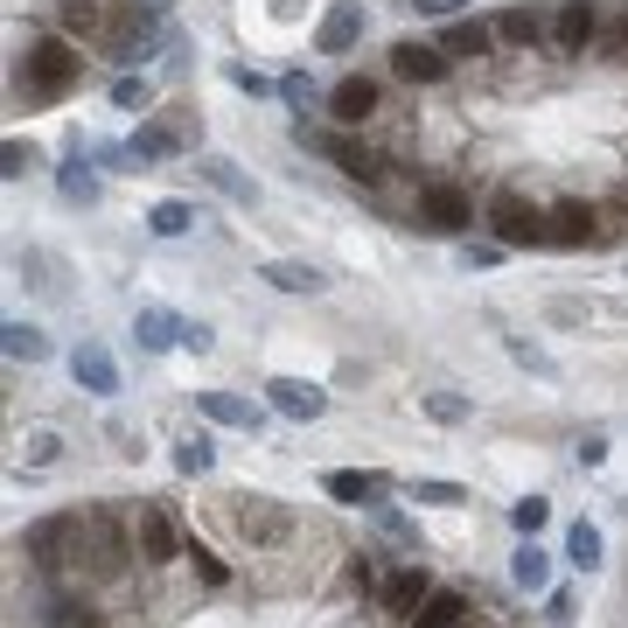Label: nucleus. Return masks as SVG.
<instances>
[{
	"instance_id": "f257e3e1",
	"label": "nucleus",
	"mask_w": 628,
	"mask_h": 628,
	"mask_svg": "<svg viewBox=\"0 0 628 628\" xmlns=\"http://www.w3.org/2000/svg\"><path fill=\"white\" fill-rule=\"evenodd\" d=\"M133 551H140V545L119 530V517H112V510H84V517H78V545H70V559H78L91 580H119Z\"/></svg>"
},
{
	"instance_id": "f03ea898",
	"label": "nucleus",
	"mask_w": 628,
	"mask_h": 628,
	"mask_svg": "<svg viewBox=\"0 0 628 628\" xmlns=\"http://www.w3.org/2000/svg\"><path fill=\"white\" fill-rule=\"evenodd\" d=\"M84 56L64 43V35H43V43H28V64H22V84L35 91V99H64L70 84H78Z\"/></svg>"
},
{
	"instance_id": "7ed1b4c3",
	"label": "nucleus",
	"mask_w": 628,
	"mask_h": 628,
	"mask_svg": "<svg viewBox=\"0 0 628 628\" xmlns=\"http://www.w3.org/2000/svg\"><path fill=\"white\" fill-rule=\"evenodd\" d=\"M419 224H426V231H441V238L468 231V224H475L468 189H461V182H426V189H419Z\"/></svg>"
},
{
	"instance_id": "20e7f679",
	"label": "nucleus",
	"mask_w": 628,
	"mask_h": 628,
	"mask_svg": "<svg viewBox=\"0 0 628 628\" xmlns=\"http://www.w3.org/2000/svg\"><path fill=\"white\" fill-rule=\"evenodd\" d=\"M489 224H496V244H545V217L517 189H496V196H489Z\"/></svg>"
},
{
	"instance_id": "39448f33",
	"label": "nucleus",
	"mask_w": 628,
	"mask_h": 628,
	"mask_svg": "<svg viewBox=\"0 0 628 628\" xmlns=\"http://www.w3.org/2000/svg\"><path fill=\"white\" fill-rule=\"evenodd\" d=\"M265 406L279 419H321L329 412V391L308 385V377H273V385H265Z\"/></svg>"
},
{
	"instance_id": "423d86ee",
	"label": "nucleus",
	"mask_w": 628,
	"mask_h": 628,
	"mask_svg": "<svg viewBox=\"0 0 628 628\" xmlns=\"http://www.w3.org/2000/svg\"><path fill=\"white\" fill-rule=\"evenodd\" d=\"M594 35H601V8H594V0H559V14H551V43H559L566 56H580Z\"/></svg>"
},
{
	"instance_id": "0eeeda50",
	"label": "nucleus",
	"mask_w": 628,
	"mask_h": 628,
	"mask_svg": "<svg viewBox=\"0 0 628 628\" xmlns=\"http://www.w3.org/2000/svg\"><path fill=\"white\" fill-rule=\"evenodd\" d=\"M133 545H140V559H147V566H168V559H182V538H175V524H168V510H155V503H140Z\"/></svg>"
},
{
	"instance_id": "6e6552de",
	"label": "nucleus",
	"mask_w": 628,
	"mask_h": 628,
	"mask_svg": "<svg viewBox=\"0 0 628 628\" xmlns=\"http://www.w3.org/2000/svg\"><path fill=\"white\" fill-rule=\"evenodd\" d=\"M231 517H238V530L252 545H279V538H287V510H279L273 496H238Z\"/></svg>"
},
{
	"instance_id": "1a4fd4ad",
	"label": "nucleus",
	"mask_w": 628,
	"mask_h": 628,
	"mask_svg": "<svg viewBox=\"0 0 628 628\" xmlns=\"http://www.w3.org/2000/svg\"><path fill=\"white\" fill-rule=\"evenodd\" d=\"M391 78H406V84H441V78H447V56L433 49V43H398V49H391Z\"/></svg>"
},
{
	"instance_id": "9d476101",
	"label": "nucleus",
	"mask_w": 628,
	"mask_h": 628,
	"mask_svg": "<svg viewBox=\"0 0 628 628\" xmlns=\"http://www.w3.org/2000/svg\"><path fill=\"white\" fill-rule=\"evenodd\" d=\"M70 545H78V517H49V524H35L22 538V551H28V559H43V566H64Z\"/></svg>"
},
{
	"instance_id": "9b49d317",
	"label": "nucleus",
	"mask_w": 628,
	"mask_h": 628,
	"mask_svg": "<svg viewBox=\"0 0 628 628\" xmlns=\"http://www.w3.org/2000/svg\"><path fill=\"white\" fill-rule=\"evenodd\" d=\"M356 35H364V8H356V0H335V8L321 14V35H315V43H321V56H342Z\"/></svg>"
},
{
	"instance_id": "f8f14e48",
	"label": "nucleus",
	"mask_w": 628,
	"mask_h": 628,
	"mask_svg": "<svg viewBox=\"0 0 628 628\" xmlns=\"http://www.w3.org/2000/svg\"><path fill=\"white\" fill-rule=\"evenodd\" d=\"M329 112H335L342 126H364L370 112H377V84H370V78H342V84L329 91Z\"/></svg>"
},
{
	"instance_id": "ddd939ff",
	"label": "nucleus",
	"mask_w": 628,
	"mask_h": 628,
	"mask_svg": "<svg viewBox=\"0 0 628 628\" xmlns=\"http://www.w3.org/2000/svg\"><path fill=\"white\" fill-rule=\"evenodd\" d=\"M586 238H594V209L586 203H559L545 217V244H586Z\"/></svg>"
},
{
	"instance_id": "4468645a",
	"label": "nucleus",
	"mask_w": 628,
	"mask_h": 628,
	"mask_svg": "<svg viewBox=\"0 0 628 628\" xmlns=\"http://www.w3.org/2000/svg\"><path fill=\"white\" fill-rule=\"evenodd\" d=\"M321 489H329L335 503H370V496H385V475H364V468H329V475H321Z\"/></svg>"
},
{
	"instance_id": "2eb2a0df",
	"label": "nucleus",
	"mask_w": 628,
	"mask_h": 628,
	"mask_svg": "<svg viewBox=\"0 0 628 628\" xmlns=\"http://www.w3.org/2000/svg\"><path fill=\"white\" fill-rule=\"evenodd\" d=\"M461 615H468V601L454 594V586H433V594L419 601V615H412V628H461Z\"/></svg>"
},
{
	"instance_id": "dca6fc26",
	"label": "nucleus",
	"mask_w": 628,
	"mask_h": 628,
	"mask_svg": "<svg viewBox=\"0 0 628 628\" xmlns=\"http://www.w3.org/2000/svg\"><path fill=\"white\" fill-rule=\"evenodd\" d=\"M196 406L217 419V426H244V433H259V406H244V398H231V391H196Z\"/></svg>"
},
{
	"instance_id": "f3484780",
	"label": "nucleus",
	"mask_w": 628,
	"mask_h": 628,
	"mask_svg": "<svg viewBox=\"0 0 628 628\" xmlns=\"http://www.w3.org/2000/svg\"><path fill=\"white\" fill-rule=\"evenodd\" d=\"M329 161H335L350 182H385V161H377L370 147H356V140H329Z\"/></svg>"
},
{
	"instance_id": "a211bd4d",
	"label": "nucleus",
	"mask_w": 628,
	"mask_h": 628,
	"mask_svg": "<svg viewBox=\"0 0 628 628\" xmlns=\"http://www.w3.org/2000/svg\"><path fill=\"white\" fill-rule=\"evenodd\" d=\"M426 594H433V586H426L419 566H406V573L385 580V607H391V615H419V601H426Z\"/></svg>"
},
{
	"instance_id": "6ab92c4d",
	"label": "nucleus",
	"mask_w": 628,
	"mask_h": 628,
	"mask_svg": "<svg viewBox=\"0 0 628 628\" xmlns=\"http://www.w3.org/2000/svg\"><path fill=\"white\" fill-rule=\"evenodd\" d=\"M70 370H78V385H91V391H119V370H112V356L99 342H84V350L70 356Z\"/></svg>"
},
{
	"instance_id": "aec40b11",
	"label": "nucleus",
	"mask_w": 628,
	"mask_h": 628,
	"mask_svg": "<svg viewBox=\"0 0 628 628\" xmlns=\"http://www.w3.org/2000/svg\"><path fill=\"white\" fill-rule=\"evenodd\" d=\"M265 279H273L279 294H321V287H329V279H321L315 265H300V259H273V265H265Z\"/></svg>"
},
{
	"instance_id": "412c9836",
	"label": "nucleus",
	"mask_w": 628,
	"mask_h": 628,
	"mask_svg": "<svg viewBox=\"0 0 628 628\" xmlns=\"http://www.w3.org/2000/svg\"><path fill=\"white\" fill-rule=\"evenodd\" d=\"M489 43H496V28H482V22H447V35H441L447 56H489Z\"/></svg>"
},
{
	"instance_id": "4be33fe9",
	"label": "nucleus",
	"mask_w": 628,
	"mask_h": 628,
	"mask_svg": "<svg viewBox=\"0 0 628 628\" xmlns=\"http://www.w3.org/2000/svg\"><path fill=\"white\" fill-rule=\"evenodd\" d=\"M175 147H182V133L168 119H155V126H140V140H133V161H168Z\"/></svg>"
},
{
	"instance_id": "5701e85b",
	"label": "nucleus",
	"mask_w": 628,
	"mask_h": 628,
	"mask_svg": "<svg viewBox=\"0 0 628 628\" xmlns=\"http://www.w3.org/2000/svg\"><path fill=\"white\" fill-rule=\"evenodd\" d=\"M566 559H573L580 573H594V566H601V530L594 524H573V530H566Z\"/></svg>"
},
{
	"instance_id": "b1692460",
	"label": "nucleus",
	"mask_w": 628,
	"mask_h": 628,
	"mask_svg": "<svg viewBox=\"0 0 628 628\" xmlns=\"http://www.w3.org/2000/svg\"><path fill=\"white\" fill-rule=\"evenodd\" d=\"M510 580H517V586H524V594H538V586L551 580V566H545V551H538V545H524V551H517V559H510Z\"/></svg>"
},
{
	"instance_id": "393cba45",
	"label": "nucleus",
	"mask_w": 628,
	"mask_h": 628,
	"mask_svg": "<svg viewBox=\"0 0 628 628\" xmlns=\"http://www.w3.org/2000/svg\"><path fill=\"white\" fill-rule=\"evenodd\" d=\"M538 35H545V22H538V14H530V8H510L503 14V22H496V43H538Z\"/></svg>"
},
{
	"instance_id": "a878e982",
	"label": "nucleus",
	"mask_w": 628,
	"mask_h": 628,
	"mask_svg": "<svg viewBox=\"0 0 628 628\" xmlns=\"http://www.w3.org/2000/svg\"><path fill=\"white\" fill-rule=\"evenodd\" d=\"M8 356H14V364H22V356H28V364H43V356H49L43 329H28V321H8Z\"/></svg>"
},
{
	"instance_id": "bb28decb",
	"label": "nucleus",
	"mask_w": 628,
	"mask_h": 628,
	"mask_svg": "<svg viewBox=\"0 0 628 628\" xmlns=\"http://www.w3.org/2000/svg\"><path fill=\"white\" fill-rule=\"evenodd\" d=\"M147 224H155V238H182V231H189V224H196V209H189V203H175V196H168V203H155V217H147Z\"/></svg>"
},
{
	"instance_id": "cd10ccee",
	"label": "nucleus",
	"mask_w": 628,
	"mask_h": 628,
	"mask_svg": "<svg viewBox=\"0 0 628 628\" xmlns=\"http://www.w3.org/2000/svg\"><path fill=\"white\" fill-rule=\"evenodd\" d=\"M182 329H175V315H161V308H147L140 315V350H168Z\"/></svg>"
},
{
	"instance_id": "c85d7f7f",
	"label": "nucleus",
	"mask_w": 628,
	"mask_h": 628,
	"mask_svg": "<svg viewBox=\"0 0 628 628\" xmlns=\"http://www.w3.org/2000/svg\"><path fill=\"white\" fill-rule=\"evenodd\" d=\"M510 524H517L524 538H538V530L551 524V503H545V496H524V503H510Z\"/></svg>"
},
{
	"instance_id": "c756f323",
	"label": "nucleus",
	"mask_w": 628,
	"mask_h": 628,
	"mask_svg": "<svg viewBox=\"0 0 628 628\" xmlns=\"http://www.w3.org/2000/svg\"><path fill=\"white\" fill-rule=\"evenodd\" d=\"M203 175H209V182H217V189H224V196H238V203H252V182H244V175H238V168H231V161H203Z\"/></svg>"
},
{
	"instance_id": "7c9ffc66",
	"label": "nucleus",
	"mask_w": 628,
	"mask_h": 628,
	"mask_svg": "<svg viewBox=\"0 0 628 628\" xmlns=\"http://www.w3.org/2000/svg\"><path fill=\"white\" fill-rule=\"evenodd\" d=\"M412 503H441V510H454V503H468V489H461V482H412Z\"/></svg>"
},
{
	"instance_id": "2f4dec72",
	"label": "nucleus",
	"mask_w": 628,
	"mask_h": 628,
	"mask_svg": "<svg viewBox=\"0 0 628 628\" xmlns=\"http://www.w3.org/2000/svg\"><path fill=\"white\" fill-rule=\"evenodd\" d=\"M209 461H217V454H209V441H203V433L175 447V468H182V475H209Z\"/></svg>"
},
{
	"instance_id": "473e14b6",
	"label": "nucleus",
	"mask_w": 628,
	"mask_h": 628,
	"mask_svg": "<svg viewBox=\"0 0 628 628\" xmlns=\"http://www.w3.org/2000/svg\"><path fill=\"white\" fill-rule=\"evenodd\" d=\"M426 419H441V426H461V419H468V398L433 391V398H426Z\"/></svg>"
},
{
	"instance_id": "72a5a7b5",
	"label": "nucleus",
	"mask_w": 628,
	"mask_h": 628,
	"mask_svg": "<svg viewBox=\"0 0 628 628\" xmlns=\"http://www.w3.org/2000/svg\"><path fill=\"white\" fill-rule=\"evenodd\" d=\"M64 28H70V35H91V28H99V8H91V0H70V8H64Z\"/></svg>"
},
{
	"instance_id": "f704fd0d",
	"label": "nucleus",
	"mask_w": 628,
	"mask_h": 628,
	"mask_svg": "<svg viewBox=\"0 0 628 628\" xmlns=\"http://www.w3.org/2000/svg\"><path fill=\"white\" fill-rule=\"evenodd\" d=\"M147 99H155V91H147V78H119V84H112V105H147Z\"/></svg>"
},
{
	"instance_id": "c9c22d12",
	"label": "nucleus",
	"mask_w": 628,
	"mask_h": 628,
	"mask_svg": "<svg viewBox=\"0 0 628 628\" xmlns=\"http://www.w3.org/2000/svg\"><path fill=\"white\" fill-rule=\"evenodd\" d=\"M64 196L70 203H91V196H99V182H91L84 168H64Z\"/></svg>"
},
{
	"instance_id": "e433bc0d",
	"label": "nucleus",
	"mask_w": 628,
	"mask_h": 628,
	"mask_svg": "<svg viewBox=\"0 0 628 628\" xmlns=\"http://www.w3.org/2000/svg\"><path fill=\"white\" fill-rule=\"evenodd\" d=\"M22 454H28L35 468H49V461H56V433H28V441H22Z\"/></svg>"
},
{
	"instance_id": "4c0bfd02",
	"label": "nucleus",
	"mask_w": 628,
	"mask_h": 628,
	"mask_svg": "<svg viewBox=\"0 0 628 628\" xmlns=\"http://www.w3.org/2000/svg\"><path fill=\"white\" fill-rule=\"evenodd\" d=\"M0 161H8V168H0V175H28V168H35V147L8 140V155H0Z\"/></svg>"
},
{
	"instance_id": "58836bf2",
	"label": "nucleus",
	"mask_w": 628,
	"mask_h": 628,
	"mask_svg": "<svg viewBox=\"0 0 628 628\" xmlns=\"http://www.w3.org/2000/svg\"><path fill=\"white\" fill-rule=\"evenodd\" d=\"M189 559H196V573H203V586H224V559H217V551H189Z\"/></svg>"
},
{
	"instance_id": "ea45409f",
	"label": "nucleus",
	"mask_w": 628,
	"mask_h": 628,
	"mask_svg": "<svg viewBox=\"0 0 628 628\" xmlns=\"http://www.w3.org/2000/svg\"><path fill=\"white\" fill-rule=\"evenodd\" d=\"M49 628H99V615H91V607H56Z\"/></svg>"
},
{
	"instance_id": "a19ab883",
	"label": "nucleus",
	"mask_w": 628,
	"mask_h": 628,
	"mask_svg": "<svg viewBox=\"0 0 628 628\" xmlns=\"http://www.w3.org/2000/svg\"><path fill=\"white\" fill-rule=\"evenodd\" d=\"M607 49H628V8L615 14V28H607Z\"/></svg>"
},
{
	"instance_id": "79ce46f5",
	"label": "nucleus",
	"mask_w": 628,
	"mask_h": 628,
	"mask_svg": "<svg viewBox=\"0 0 628 628\" xmlns=\"http://www.w3.org/2000/svg\"><path fill=\"white\" fill-rule=\"evenodd\" d=\"M419 8H426V14H454V8H461V0H419Z\"/></svg>"
},
{
	"instance_id": "37998d69",
	"label": "nucleus",
	"mask_w": 628,
	"mask_h": 628,
	"mask_svg": "<svg viewBox=\"0 0 628 628\" xmlns=\"http://www.w3.org/2000/svg\"><path fill=\"white\" fill-rule=\"evenodd\" d=\"M273 14H279V22H294V14H300V0H273Z\"/></svg>"
}]
</instances>
